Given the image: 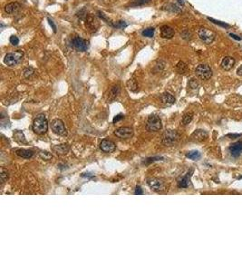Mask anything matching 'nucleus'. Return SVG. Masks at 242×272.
Returning a JSON list of instances; mask_svg holds the SVG:
<instances>
[{
  "label": "nucleus",
  "mask_w": 242,
  "mask_h": 272,
  "mask_svg": "<svg viewBox=\"0 0 242 272\" xmlns=\"http://www.w3.org/2000/svg\"><path fill=\"white\" fill-rule=\"evenodd\" d=\"M142 36L143 37H152L153 35H154V28L153 27H149V28H146L142 31Z\"/></svg>",
  "instance_id": "a878e982"
},
{
  "label": "nucleus",
  "mask_w": 242,
  "mask_h": 272,
  "mask_svg": "<svg viewBox=\"0 0 242 272\" xmlns=\"http://www.w3.org/2000/svg\"><path fill=\"white\" fill-rule=\"evenodd\" d=\"M208 19L209 20V21H211L212 23H214V24H216V25H219L223 26V27H228V26H229L227 24H225V23H223V22H221V21H217V20L213 19V18H210V17H208Z\"/></svg>",
  "instance_id": "f704fd0d"
},
{
  "label": "nucleus",
  "mask_w": 242,
  "mask_h": 272,
  "mask_svg": "<svg viewBox=\"0 0 242 272\" xmlns=\"http://www.w3.org/2000/svg\"><path fill=\"white\" fill-rule=\"evenodd\" d=\"M35 73H36V71L33 68L28 67V68H25L24 70V76L27 78V79H29V78L32 77L33 76H35Z\"/></svg>",
  "instance_id": "c85d7f7f"
},
{
  "label": "nucleus",
  "mask_w": 242,
  "mask_h": 272,
  "mask_svg": "<svg viewBox=\"0 0 242 272\" xmlns=\"http://www.w3.org/2000/svg\"><path fill=\"white\" fill-rule=\"evenodd\" d=\"M229 37H231L232 38L237 40V41H240V40H241V37H239V36H237V35H235V34H232V33H229Z\"/></svg>",
  "instance_id": "37998d69"
},
{
  "label": "nucleus",
  "mask_w": 242,
  "mask_h": 272,
  "mask_svg": "<svg viewBox=\"0 0 242 272\" xmlns=\"http://www.w3.org/2000/svg\"><path fill=\"white\" fill-rule=\"evenodd\" d=\"M208 137V134L203 131V130H196L192 134H191V139L193 141H196V142H202V141H204L206 138Z\"/></svg>",
  "instance_id": "dca6fc26"
},
{
  "label": "nucleus",
  "mask_w": 242,
  "mask_h": 272,
  "mask_svg": "<svg viewBox=\"0 0 242 272\" xmlns=\"http://www.w3.org/2000/svg\"><path fill=\"white\" fill-rule=\"evenodd\" d=\"M148 184H149V186H150L152 190H154V191H156V192H158V191L161 190L162 187H163L162 181H161V180L157 179V178L150 179V180L148 181Z\"/></svg>",
  "instance_id": "2eb2a0df"
},
{
  "label": "nucleus",
  "mask_w": 242,
  "mask_h": 272,
  "mask_svg": "<svg viewBox=\"0 0 242 272\" xmlns=\"http://www.w3.org/2000/svg\"><path fill=\"white\" fill-rule=\"evenodd\" d=\"M161 121L160 117L157 115H151L149 117L147 123H146V129L149 132H158L161 129Z\"/></svg>",
  "instance_id": "423d86ee"
},
{
  "label": "nucleus",
  "mask_w": 242,
  "mask_h": 272,
  "mask_svg": "<svg viewBox=\"0 0 242 272\" xmlns=\"http://www.w3.org/2000/svg\"><path fill=\"white\" fill-rule=\"evenodd\" d=\"M189 85H190V88H192V89H196V88L199 86V84H198V82H197L195 79H191V80L190 81V83H189Z\"/></svg>",
  "instance_id": "c9c22d12"
},
{
  "label": "nucleus",
  "mask_w": 242,
  "mask_h": 272,
  "mask_svg": "<svg viewBox=\"0 0 242 272\" xmlns=\"http://www.w3.org/2000/svg\"><path fill=\"white\" fill-rule=\"evenodd\" d=\"M195 74L202 80H208L212 76V70L208 64H201L196 67Z\"/></svg>",
  "instance_id": "39448f33"
},
{
  "label": "nucleus",
  "mask_w": 242,
  "mask_h": 272,
  "mask_svg": "<svg viewBox=\"0 0 242 272\" xmlns=\"http://www.w3.org/2000/svg\"><path fill=\"white\" fill-rule=\"evenodd\" d=\"M161 101L162 103L167 105H171L175 103V98L170 93H164L161 96Z\"/></svg>",
  "instance_id": "a211bd4d"
},
{
  "label": "nucleus",
  "mask_w": 242,
  "mask_h": 272,
  "mask_svg": "<svg viewBox=\"0 0 242 272\" xmlns=\"http://www.w3.org/2000/svg\"><path fill=\"white\" fill-rule=\"evenodd\" d=\"M48 22H49V25L52 26V28H53L54 32H55V33H56V26L55 23L53 22V20H51L50 18H48Z\"/></svg>",
  "instance_id": "a19ab883"
},
{
  "label": "nucleus",
  "mask_w": 242,
  "mask_h": 272,
  "mask_svg": "<svg viewBox=\"0 0 242 272\" xmlns=\"http://www.w3.org/2000/svg\"><path fill=\"white\" fill-rule=\"evenodd\" d=\"M17 154L18 156H20L22 158H25V159H29L31 158L34 153L30 150H26V149H18L17 150Z\"/></svg>",
  "instance_id": "aec40b11"
},
{
  "label": "nucleus",
  "mask_w": 242,
  "mask_h": 272,
  "mask_svg": "<svg viewBox=\"0 0 242 272\" xmlns=\"http://www.w3.org/2000/svg\"><path fill=\"white\" fill-rule=\"evenodd\" d=\"M198 37L203 43H205L207 45H209L215 40L216 34L213 31H211V30H209V29H208L206 27H201L198 30Z\"/></svg>",
  "instance_id": "20e7f679"
},
{
  "label": "nucleus",
  "mask_w": 242,
  "mask_h": 272,
  "mask_svg": "<svg viewBox=\"0 0 242 272\" xmlns=\"http://www.w3.org/2000/svg\"><path fill=\"white\" fill-rule=\"evenodd\" d=\"M112 26L116 27V28H125L127 26V24L124 21H118L116 23H113Z\"/></svg>",
  "instance_id": "7c9ffc66"
},
{
  "label": "nucleus",
  "mask_w": 242,
  "mask_h": 272,
  "mask_svg": "<svg viewBox=\"0 0 242 272\" xmlns=\"http://www.w3.org/2000/svg\"><path fill=\"white\" fill-rule=\"evenodd\" d=\"M24 53L21 50H17L12 53H8L6 55L4 58V63L7 66H16L18 64H20L23 60Z\"/></svg>",
  "instance_id": "f03ea898"
},
{
  "label": "nucleus",
  "mask_w": 242,
  "mask_h": 272,
  "mask_svg": "<svg viewBox=\"0 0 242 272\" xmlns=\"http://www.w3.org/2000/svg\"><path fill=\"white\" fill-rule=\"evenodd\" d=\"M192 117H193V115H192V114H190V113L186 114V115L183 116V118H182V124H184V125L189 124V123L191 122Z\"/></svg>",
  "instance_id": "c756f323"
},
{
  "label": "nucleus",
  "mask_w": 242,
  "mask_h": 272,
  "mask_svg": "<svg viewBox=\"0 0 242 272\" xmlns=\"http://www.w3.org/2000/svg\"><path fill=\"white\" fill-rule=\"evenodd\" d=\"M180 138V134L175 130H167L162 134V143L166 146H171Z\"/></svg>",
  "instance_id": "7ed1b4c3"
},
{
  "label": "nucleus",
  "mask_w": 242,
  "mask_h": 272,
  "mask_svg": "<svg viewBox=\"0 0 242 272\" xmlns=\"http://www.w3.org/2000/svg\"><path fill=\"white\" fill-rule=\"evenodd\" d=\"M237 74L239 75V76H242V64L238 68V70H237Z\"/></svg>",
  "instance_id": "c03bdc74"
},
{
  "label": "nucleus",
  "mask_w": 242,
  "mask_h": 272,
  "mask_svg": "<svg viewBox=\"0 0 242 272\" xmlns=\"http://www.w3.org/2000/svg\"><path fill=\"white\" fill-rule=\"evenodd\" d=\"M14 137H15V140L18 142H25V138L23 134V133L20 132V131H17L14 134Z\"/></svg>",
  "instance_id": "cd10ccee"
},
{
  "label": "nucleus",
  "mask_w": 242,
  "mask_h": 272,
  "mask_svg": "<svg viewBox=\"0 0 242 272\" xmlns=\"http://www.w3.org/2000/svg\"><path fill=\"white\" fill-rule=\"evenodd\" d=\"M114 134L121 139H129L133 136V130L131 127H121L114 132Z\"/></svg>",
  "instance_id": "9d476101"
},
{
  "label": "nucleus",
  "mask_w": 242,
  "mask_h": 272,
  "mask_svg": "<svg viewBox=\"0 0 242 272\" xmlns=\"http://www.w3.org/2000/svg\"><path fill=\"white\" fill-rule=\"evenodd\" d=\"M174 30L169 25H163L161 28V36L162 38L171 39L174 37Z\"/></svg>",
  "instance_id": "4468645a"
},
{
  "label": "nucleus",
  "mask_w": 242,
  "mask_h": 272,
  "mask_svg": "<svg viewBox=\"0 0 242 272\" xmlns=\"http://www.w3.org/2000/svg\"><path fill=\"white\" fill-rule=\"evenodd\" d=\"M181 36H182V38L186 39V40H190V39L191 38V33L190 31H188V30H185V31L182 32L181 33Z\"/></svg>",
  "instance_id": "473e14b6"
},
{
  "label": "nucleus",
  "mask_w": 242,
  "mask_h": 272,
  "mask_svg": "<svg viewBox=\"0 0 242 272\" xmlns=\"http://www.w3.org/2000/svg\"><path fill=\"white\" fill-rule=\"evenodd\" d=\"M193 171H190L187 174L185 175L184 177H182V180L179 181V187L180 188H187L190 184V177H191V174H192Z\"/></svg>",
  "instance_id": "6ab92c4d"
},
{
  "label": "nucleus",
  "mask_w": 242,
  "mask_h": 272,
  "mask_svg": "<svg viewBox=\"0 0 242 272\" xmlns=\"http://www.w3.org/2000/svg\"><path fill=\"white\" fill-rule=\"evenodd\" d=\"M51 128L52 131L57 134V135L64 136L66 135V129L65 126L63 124V122L59 120V119H55L52 122H51Z\"/></svg>",
  "instance_id": "0eeeda50"
},
{
  "label": "nucleus",
  "mask_w": 242,
  "mask_h": 272,
  "mask_svg": "<svg viewBox=\"0 0 242 272\" xmlns=\"http://www.w3.org/2000/svg\"><path fill=\"white\" fill-rule=\"evenodd\" d=\"M72 45L77 51H80V52H84L88 48V42L78 37H75L72 40Z\"/></svg>",
  "instance_id": "1a4fd4ad"
},
{
  "label": "nucleus",
  "mask_w": 242,
  "mask_h": 272,
  "mask_svg": "<svg viewBox=\"0 0 242 272\" xmlns=\"http://www.w3.org/2000/svg\"><path fill=\"white\" fill-rule=\"evenodd\" d=\"M53 150L57 153V154H64L69 151V147L66 144H60L56 145L53 148Z\"/></svg>",
  "instance_id": "412c9836"
},
{
  "label": "nucleus",
  "mask_w": 242,
  "mask_h": 272,
  "mask_svg": "<svg viewBox=\"0 0 242 272\" xmlns=\"http://www.w3.org/2000/svg\"><path fill=\"white\" fill-rule=\"evenodd\" d=\"M33 131L37 134H44L48 130V122L44 115H39L35 118L33 122Z\"/></svg>",
  "instance_id": "f257e3e1"
},
{
  "label": "nucleus",
  "mask_w": 242,
  "mask_h": 272,
  "mask_svg": "<svg viewBox=\"0 0 242 272\" xmlns=\"http://www.w3.org/2000/svg\"><path fill=\"white\" fill-rule=\"evenodd\" d=\"M162 158L161 157H153V158H148L144 163H149V162H152V161H158V160H161Z\"/></svg>",
  "instance_id": "4c0bfd02"
},
{
  "label": "nucleus",
  "mask_w": 242,
  "mask_h": 272,
  "mask_svg": "<svg viewBox=\"0 0 242 272\" xmlns=\"http://www.w3.org/2000/svg\"><path fill=\"white\" fill-rule=\"evenodd\" d=\"M40 156L41 158H43L44 160H50L52 158V154H50L47 152H42V153H40Z\"/></svg>",
  "instance_id": "e433bc0d"
},
{
  "label": "nucleus",
  "mask_w": 242,
  "mask_h": 272,
  "mask_svg": "<svg viewBox=\"0 0 242 272\" xmlns=\"http://www.w3.org/2000/svg\"><path fill=\"white\" fill-rule=\"evenodd\" d=\"M119 94H120V87H119V85L113 86L112 89H111V91H110V94H109L110 100H114L115 98L118 96Z\"/></svg>",
  "instance_id": "5701e85b"
},
{
  "label": "nucleus",
  "mask_w": 242,
  "mask_h": 272,
  "mask_svg": "<svg viewBox=\"0 0 242 272\" xmlns=\"http://www.w3.org/2000/svg\"><path fill=\"white\" fill-rule=\"evenodd\" d=\"M152 0H133L131 3L132 6H144L147 5L151 2Z\"/></svg>",
  "instance_id": "bb28decb"
},
{
  "label": "nucleus",
  "mask_w": 242,
  "mask_h": 272,
  "mask_svg": "<svg viewBox=\"0 0 242 272\" xmlns=\"http://www.w3.org/2000/svg\"><path fill=\"white\" fill-rule=\"evenodd\" d=\"M9 42L13 45H17L18 44H19V39L17 37H16V36H12V37H10V38H9Z\"/></svg>",
  "instance_id": "72a5a7b5"
},
{
  "label": "nucleus",
  "mask_w": 242,
  "mask_h": 272,
  "mask_svg": "<svg viewBox=\"0 0 242 272\" xmlns=\"http://www.w3.org/2000/svg\"><path fill=\"white\" fill-rule=\"evenodd\" d=\"M187 70H188V66H187V64H186L184 62L180 61V62L176 64V71H177L179 74L183 75V74H185V73L187 72Z\"/></svg>",
  "instance_id": "4be33fe9"
},
{
  "label": "nucleus",
  "mask_w": 242,
  "mask_h": 272,
  "mask_svg": "<svg viewBox=\"0 0 242 272\" xmlns=\"http://www.w3.org/2000/svg\"><path fill=\"white\" fill-rule=\"evenodd\" d=\"M127 86L133 92H136L138 90V84L136 83V81L134 79H130L127 82Z\"/></svg>",
  "instance_id": "393cba45"
},
{
  "label": "nucleus",
  "mask_w": 242,
  "mask_h": 272,
  "mask_svg": "<svg viewBox=\"0 0 242 272\" xmlns=\"http://www.w3.org/2000/svg\"><path fill=\"white\" fill-rule=\"evenodd\" d=\"M123 118H124V115H121V114H120V115H116V116L114 117V118H113V123H116V122H119V121H121V120H122V119H123Z\"/></svg>",
  "instance_id": "58836bf2"
},
{
  "label": "nucleus",
  "mask_w": 242,
  "mask_h": 272,
  "mask_svg": "<svg viewBox=\"0 0 242 272\" xmlns=\"http://www.w3.org/2000/svg\"><path fill=\"white\" fill-rule=\"evenodd\" d=\"M134 193H135V194H136V195L143 194L142 189H141L140 186H137V187H136V189H135V192H134Z\"/></svg>",
  "instance_id": "ea45409f"
},
{
  "label": "nucleus",
  "mask_w": 242,
  "mask_h": 272,
  "mask_svg": "<svg viewBox=\"0 0 242 272\" xmlns=\"http://www.w3.org/2000/svg\"><path fill=\"white\" fill-rule=\"evenodd\" d=\"M115 143L110 140H102L100 143V148L103 153H113L115 150Z\"/></svg>",
  "instance_id": "9b49d317"
},
{
  "label": "nucleus",
  "mask_w": 242,
  "mask_h": 272,
  "mask_svg": "<svg viewBox=\"0 0 242 272\" xmlns=\"http://www.w3.org/2000/svg\"><path fill=\"white\" fill-rule=\"evenodd\" d=\"M85 27L92 33L95 32L99 27V22L93 15H87L85 18Z\"/></svg>",
  "instance_id": "6e6552de"
},
{
  "label": "nucleus",
  "mask_w": 242,
  "mask_h": 272,
  "mask_svg": "<svg viewBox=\"0 0 242 272\" xmlns=\"http://www.w3.org/2000/svg\"><path fill=\"white\" fill-rule=\"evenodd\" d=\"M186 157L190 159V160L197 161V160H199L201 158V153L199 151H190L186 154Z\"/></svg>",
  "instance_id": "b1692460"
},
{
  "label": "nucleus",
  "mask_w": 242,
  "mask_h": 272,
  "mask_svg": "<svg viewBox=\"0 0 242 272\" xmlns=\"http://www.w3.org/2000/svg\"><path fill=\"white\" fill-rule=\"evenodd\" d=\"M234 64H235V60H234L233 57H231V56H226V57H224L223 60H222L221 66V68L223 70L229 71V70H231L233 68Z\"/></svg>",
  "instance_id": "ddd939ff"
},
{
  "label": "nucleus",
  "mask_w": 242,
  "mask_h": 272,
  "mask_svg": "<svg viewBox=\"0 0 242 272\" xmlns=\"http://www.w3.org/2000/svg\"><path fill=\"white\" fill-rule=\"evenodd\" d=\"M228 137H230V139H236V138H238V137H240L242 136L241 134H228Z\"/></svg>",
  "instance_id": "79ce46f5"
},
{
  "label": "nucleus",
  "mask_w": 242,
  "mask_h": 272,
  "mask_svg": "<svg viewBox=\"0 0 242 272\" xmlns=\"http://www.w3.org/2000/svg\"><path fill=\"white\" fill-rule=\"evenodd\" d=\"M0 178H1V181L2 182H5L7 178H8V172L5 169H1V174H0Z\"/></svg>",
  "instance_id": "2f4dec72"
},
{
  "label": "nucleus",
  "mask_w": 242,
  "mask_h": 272,
  "mask_svg": "<svg viewBox=\"0 0 242 272\" xmlns=\"http://www.w3.org/2000/svg\"><path fill=\"white\" fill-rule=\"evenodd\" d=\"M20 7V5L17 2H13V3H9L7 5L5 6L4 10L6 14H13L15 12H17Z\"/></svg>",
  "instance_id": "f3484780"
},
{
  "label": "nucleus",
  "mask_w": 242,
  "mask_h": 272,
  "mask_svg": "<svg viewBox=\"0 0 242 272\" xmlns=\"http://www.w3.org/2000/svg\"><path fill=\"white\" fill-rule=\"evenodd\" d=\"M229 151L230 153V154L232 155V157H239L242 153V142L240 141V142H237L233 144H231L229 148Z\"/></svg>",
  "instance_id": "f8f14e48"
},
{
  "label": "nucleus",
  "mask_w": 242,
  "mask_h": 272,
  "mask_svg": "<svg viewBox=\"0 0 242 272\" xmlns=\"http://www.w3.org/2000/svg\"><path fill=\"white\" fill-rule=\"evenodd\" d=\"M177 2L180 4V6H183L184 5V1L183 0H177Z\"/></svg>",
  "instance_id": "a18cd8bd"
}]
</instances>
